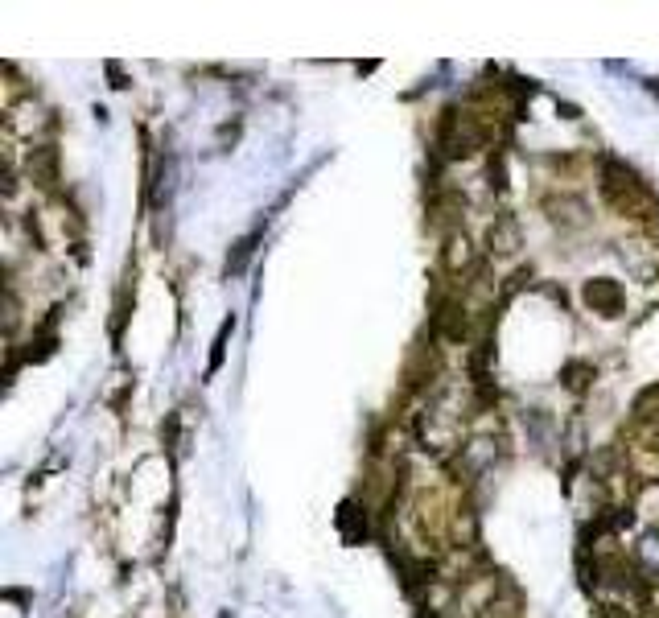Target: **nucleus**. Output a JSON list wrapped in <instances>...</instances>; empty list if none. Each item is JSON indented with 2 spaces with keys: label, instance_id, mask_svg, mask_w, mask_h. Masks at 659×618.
Returning <instances> with one entry per match:
<instances>
[{
  "label": "nucleus",
  "instance_id": "obj_1",
  "mask_svg": "<svg viewBox=\"0 0 659 618\" xmlns=\"http://www.w3.org/2000/svg\"><path fill=\"white\" fill-rule=\"evenodd\" d=\"M585 301L598 309V314H606V318H614L618 309H622V289L614 285V281H589L585 285Z\"/></svg>",
  "mask_w": 659,
  "mask_h": 618
},
{
  "label": "nucleus",
  "instance_id": "obj_5",
  "mask_svg": "<svg viewBox=\"0 0 659 618\" xmlns=\"http://www.w3.org/2000/svg\"><path fill=\"white\" fill-rule=\"evenodd\" d=\"M635 565H639V573H647V577H659V536H647V540L639 544Z\"/></svg>",
  "mask_w": 659,
  "mask_h": 618
},
{
  "label": "nucleus",
  "instance_id": "obj_6",
  "mask_svg": "<svg viewBox=\"0 0 659 618\" xmlns=\"http://www.w3.org/2000/svg\"><path fill=\"white\" fill-rule=\"evenodd\" d=\"M252 252H256V235H248V239H239V244H235V256L227 260V272H235V277H239V272H244V268H248V260H252Z\"/></svg>",
  "mask_w": 659,
  "mask_h": 618
},
{
  "label": "nucleus",
  "instance_id": "obj_2",
  "mask_svg": "<svg viewBox=\"0 0 659 618\" xmlns=\"http://www.w3.org/2000/svg\"><path fill=\"white\" fill-rule=\"evenodd\" d=\"M58 157H54V149H38L33 153V178H38V186H46V190H54V182H58Z\"/></svg>",
  "mask_w": 659,
  "mask_h": 618
},
{
  "label": "nucleus",
  "instance_id": "obj_3",
  "mask_svg": "<svg viewBox=\"0 0 659 618\" xmlns=\"http://www.w3.org/2000/svg\"><path fill=\"white\" fill-rule=\"evenodd\" d=\"M491 248H495V252H503V256L519 248V227H515V219H507V215H503V219L491 227Z\"/></svg>",
  "mask_w": 659,
  "mask_h": 618
},
{
  "label": "nucleus",
  "instance_id": "obj_4",
  "mask_svg": "<svg viewBox=\"0 0 659 618\" xmlns=\"http://www.w3.org/2000/svg\"><path fill=\"white\" fill-rule=\"evenodd\" d=\"M470 239L466 235H449V248H445V268L449 272H462V268H470Z\"/></svg>",
  "mask_w": 659,
  "mask_h": 618
}]
</instances>
